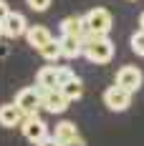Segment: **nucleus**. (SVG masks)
Segmentation results:
<instances>
[{"label":"nucleus","instance_id":"1","mask_svg":"<svg viewBox=\"0 0 144 146\" xmlns=\"http://www.w3.org/2000/svg\"><path fill=\"white\" fill-rule=\"evenodd\" d=\"M84 58L96 63V66H104L114 58V43L109 40V35H99L94 30H88L84 35Z\"/></svg>","mask_w":144,"mask_h":146},{"label":"nucleus","instance_id":"2","mask_svg":"<svg viewBox=\"0 0 144 146\" xmlns=\"http://www.w3.org/2000/svg\"><path fill=\"white\" fill-rule=\"evenodd\" d=\"M15 103L25 111V116L35 113L38 108H43V88L41 86H28V88H20L15 93Z\"/></svg>","mask_w":144,"mask_h":146},{"label":"nucleus","instance_id":"3","mask_svg":"<svg viewBox=\"0 0 144 146\" xmlns=\"http://www.w3.org/2000/svg\"><path fill=\"white\" fill-rule=\"evenodd\" d=\"M104 103H106V108L109 111H116V113H121V111H127L131 103V91H127L124 86H109L104 91Z\"/></svg>","mask_w":144,"mask_h":146},{"label":"nucleus","instance_id":"4","mask_svg":"<svg viewBox=\"0 0 144 146\" xmlns=\"http://www.w3.org/2000/svg\"><path fill=\"white\" fill-rule=\"evenodd\" d=\"M28 23H25V18L20 13H3L0 18V30H3V35L5 38H20V35H25L28 33Z\"/></svg>","mask_w":144,"mask_h":146},{"label":"nucleus","instance_id":"5","mask_svg":"<svg viewBox=\"0 0 144 146\" xmlns=\"http://www.w3.org/2000/svg\"><path fill=\"white\" fill-rule=\"evenodd\" d=\"M20 131H23V136L28 139L30 144H41L46 136H48V126H46V121L41 116H35V113H30V116H25V121L20 123Z\"/></svg>","mask_w":144,"mask_h":146},{"label":"nucleus","instance_id":"6","mask_svg":"<svg viewBox=\"0 0 144 146\" xmlns=\"http://www.w3.org/2000/svg\"><path fill=\"white\" fill-rule=\"evenodd\" d=\"M111 23H114V18H111V13H109L106 8H94V10L86 13L88 30H94V33H99V35H109Z\"/></svg>","mask_w":144,"mask_h":146},{"label":"nucleus","instance_id":"7","mask_svg":"<svg viewBox=\"0 0 144 146\" xmlns=\"http://www.w3.org/2000/svg\"><path fill=\"white\" fill-rule=\"evenodd\" d=\"M116 83L119 86H124L127 91H139L144 83V76H142V68H137V66H121L119 71H116Z\"/></svg>","mask_w":144,"mask_h":146},{"label":"nucleus","instance_id":"8","mask_svg":"<svg viewBox=\"0 0 144 146\" xmlns=\"http://www.w3.org/2000/svg\"><path fill=\"white\" fill-rule=\"evenodd\" d=\"M68 103H71V98L61 88L43 91V111H48V113H63L68 108Z\"/></svg>","mask_w":144,"mask_h":146},{"label":"nucleus","instance_id":"9","mask_svg":"<svg viewBox=\"0 0 144 146\" xmlns=\"http://www.w3.org/2000/svg\"><path fill=\"white\" fill-rule=\"evenodd\" d=\"M61 35H76V38H81L84 40V35L88 33V25H86V15H68V18H63L61 20Z\"/></svg>","mask_w":144,"mask_h":146},{"label":"nucleus","instance_id":"10","mask_svg":"<svg viewBox=\"0 0 144 146\" xmlns=\"http://www.w3.org/2000/svg\"><path fill=\"white\" fill-rule=\"evenodd\" d=\"M35 86H41L43 91L51 88H61V68L58 66H46L35 73Z\"/></svg>","mask_w":144,"mask_h":146},{"label":"nucleus","instance_id":"11","mask_svg":"<svg viewBox=\"0 0 144 146\" xmlns=\"http://www.w3.org/2000/svg\"><path fill=\"white\" fill-rule=\"evenodd\" d=\"M0 121H3L5 129H15V126H20V123L25 121V111H23L15 101L5 103V106L0 108Z\"/></svg>","mask_w":144,"mask_h":146},{"label":"nucleus","instance_id":"12","mask_svg":"<svg viewBox=\"0 0 144 146\" xmlns=\"http://www.w3.org/2000/svg\"><path fill=\"white\" fill-rule=\"evenodd\" d=\"M61 50H63V58L68 60H76L84 56V40L76 38V35H61Z\"/></svg>","mask_w":144,"mask_h":146},{"label":"nucleus","instance_id":"13","mask_svg":"<svg viewBox=\"0 0 144 146\" xmlns=\"http://www.w3.org/2000/svg\"><path fill=\"white\" fill-rule=\"evenodd\" d=\"M53 35H51V30L46 28V25H30L28 33H25V40H28L30 48H35V50H41L48 40H51Z\"/></svg>","mask_w":144,"mask_h":146},{"label":"nucleus","instance_id":"14","mask_svg":"<svg viewBox=\"0 0 144 146\" xmlns=\"http://www.w3.org/2000/svg\"><path fill=\"white\" fill-rule=\"evenodd\" d=\"M53 136L66 146V144H71V141H76L81 133H78V129H76L73 121H61V123H56V133H53Z\"/></svg>","mask_w":144,"mask_h":146},{"label":"nucleus","instance_id":"15","mask_svg":"<svg viewBox=\"0 0 144 146\" xmlns=\"http://www.w3.org/2000/svg\"><path fill=\"white\" fill-rule=\"evenodd\" d=\"M61 91H63L71 101H78V98L84 96V83H81V78H78V76H71V78L61 86Z\"/></svg>","mask_w":144,"mask_h":146},{"label":"nucleus","instance_id":"16","mask_svg":"<svg viewBox=\"0 0 144 146\" xmlns=\"http://www.w3.org/2000/svg\"><path fill=\"white\" fill-rule=\"evenodd\" d=\"M41 56H43L46 60H51V63H56L58 58H63V50H61V40H56V38H51L48 43L38 50Z\"/></svg>","mask_w":144,"mask_h":146},{"label":"nucleus","instance_id":"17","mask_svg":"<svg viewBox=\"0 0 144 146\" xmlns=\"http://www.w3.org/2000/svg\"><path fill=\"white\" fill-rule=\"evenodd\" d=\"M131 50H134L137 56H142V58H144V30L142 28L131 35Z\"/></svg>","mask_w":144,"mask_h":146},{"label":"nucleus","instance_id":"18","mask_svg":"<svg viewBox=\"0 0 144 146\" xmlns=\"http://www.w3.org/2000/svg\"><path fill=\"white\" fill-rule=\"evenodd\" d=\"M51 3L53 0H25V5H28L30 10H35V13H46L51 8Z\"/></svg>","mask_w":144,"mask_h":146},{"label":"nucleus","instance_id":"19","mask_svg":"<svg viewBox=\"0 0 144 146\" xmlns=\"http://www.w3.org/2000/svg\"><path fill=\"white\" fill-rule=\"evenodd\" d=\"M58 68H61V86H63V83L71 78L73 73H71V68H68V66H58Z\"/></svg>","mask_w":144,"mask_h":146},{"label":"nucleus","instance_id":"20","mask_svg":"<svg viewBox=\"0 0 144 146\" xmlns=\"http://www.w3.org/2000/svg\"><path fill=\"white\" fill-rule=\"evenodd\" d=\"M38 146H63V144L58 141L56 136H46V139H43V141H41V144H38Z\"/></svg>","mask_w":144,"mask_h":146},{"label":"nucleus","instance_id":"21","mask_svg":"<svg viewBox=\"0 0 144 146\" xmlns=\"http://www.w3.org/2000/svg\"><path fill=\"white\" fill-rule=\"evenodd\" d=\"M66 146H86V141H84V139H81V136H78V139H76V141H71V144H66Z\"/></svg>","mask_w":144,"mask_h":146},{"label":"nucleus","instance_id":"22","mask_svg":"<svg viewBox=\"0 0 144 146\" xmlns=\"http://www.w3.org/2000/svg\"><path fill=\"white\" fill-rule=\"evenodd\" d=\"M0 13H10V8H8V3H5V0L0 3Z\"/></svg>","mask_w":144,"mask_h":146},{"label":"nucleus","instance_id":"23","mask_svg":"<svg viewBox=\"0 0 144 146\" xmlns=\"http://www.w3.org/2000/svg\"><path fill=\"white\" fill-rule=\"evenodd\" d=\"M139 28H142V30H144V13H142V15H139Z\"/></svg>","mask_w":144,"mask_h":146}]
</instances>
